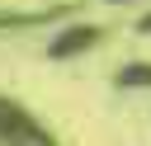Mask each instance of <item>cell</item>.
I'll list each match as a JSON object with an SVG mask.
<instances>
[{"label": "cell", "mask_w": 151, "mask_h": 146, "mask_svg": "<svg viewBox=\"0 0 151 146\" xmlns=\"http://www.w3.org/2000/svg\"><path fill=\"white\" fill-rule=\"evenodd\" d=\"M104 38H109V24H94V19H66V24H57V28L47 33L42 52H47V61H76V57L94 52Z\"/></svg>", "instance_id": "cell-1"}, {"label": "cell", "mask_w": 151, "mask_h": 146, "mask_svg": "<svg viewBox=\"0 0 151 146\" xmlns=\"http://www.w3.org/2000/svg\"><path fill=\"white\" fill-rule=\"evenodd\" d=\"M0 146H57V137L9 94H0Z\"/></svg>", "instance_id": "cell-2"}, {"label": "cell", "mask_w": 151, "mask_h": 146, "mask_svg": "<svg viewBox=\"0 0 151 146\" xmlns=\"http://www.w3.org/2000/svg\"><path fill=\"white\" fill-rule=\"evenodd\" d=\"M76 0L47 5V9H0V33H24V28H57L66 19H76Z\"/></svg>", "instance_id": "cell-3"}, {"label": "cell", "mask_w": 151, "mask_h": 146, "mask_svg": "<svg viewBox=\"0 0 151 146\" xmlns=\"http://www.w3.org/2000/svg\"><path fill=\"white\" fill-rule=\"evenodd\" d=\"M113 89H151V57H132L113 71Z\"/></svg>", "instance_id": "cell-4"}, {"label": "cell", "mask_w": 151, "mask_h": 146, "mask_svg": "<svg viewBox=\"0 0 151 146\" xmlns=\"http://www.w3.org/2000/svg\"><path fill=\"white\" fill-rule=\"evenodd\" d=\"M132 33H137V38H151V5H146V9L132 19Z\"/></svg>", "instance_id": "cell-5"}, {"label": "cell", "mask_w": 151, "mask_h": 146, "mask_svg": "<svg viewBox=\"0 0 151 146\" xmlns=\"http://www.w3.org/2000/svg\"><path fill=\"white\" fill-rule=\"evenodd\" d=\"M104 5H142V0H104Z\"/></svg>", "instance_id": "cell-6"}]
</instances>
